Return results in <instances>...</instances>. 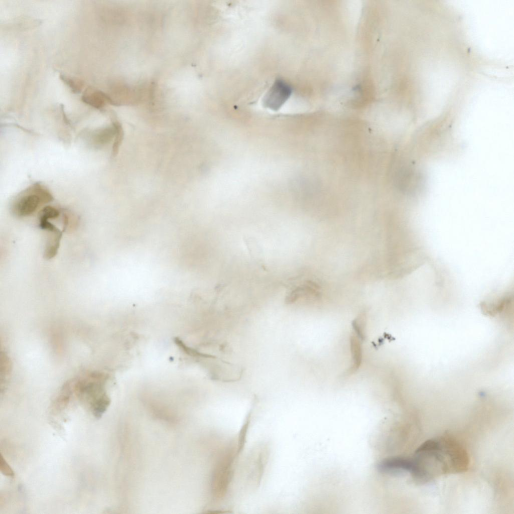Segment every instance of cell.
<instances>
[{"label": "cell", "mask_w": 514, "mask_h": 514, "mask_svg": "<svg viewBox=\"0 0 514 514\" xmlns=\"http://www.w3.org/2000/svg\"><path fill=\"white\" fill-rule=\"evenodd\" d=\"M107 379L104 373L94 371L72 380L73 393L89 406L97 418L101 417L110 403L105 389Z\"/></svg>", "instance_id": "1"}, {"label": "cell", "mask_w": 514, "mask_h": 514, "mask_svg": "<svg viewBox=\"0 0 514 514\" xmlns=\"http://www.w3.org/2000/svg\"><path fill=\"white\" fill-rule=\"evenodd\" d=\"M53 200V197L49 190L43 185L36 183L16 197L11 205V211L17 217L29 216L41 206Z\"/></svg>", "instance_id": "2"}, {"label": "cell", "mask_w": 514, "mask_h": 514, "mask_svg": "<svg viewBox=\"0 0 514 514\" xmlns=\"http://www.w3.org/2000/svg\"><path fill=\"white\" fill-rule=\"evenodd\" d=\"M241 445L233 444L225 450L217 462L214 471L212 490L217 498H221L225 494L233 472V466L237 454L241 449Z\"/></svg>", "instance_id": "3"}, {"label": "cell", "mask_w": 514, "mask_h": 514, "mask_svg": "<svg viewBox=\"0 0 514 514\" xmlns=\"http://www.w3.org/2000/svg\"><path fill=\"white\" fill-rule=\"evenodd\" d=\"M440 441L448 456L451 472L466 471L469 460L465 450L456 441L449 438L442 437Z\"/></svg>", "instance_id": "4"}, {"label": "cell", "mask_w": 514, "mask_h": 514, "mask_svg": "<svg viewBox=\"0 0 514 514\" xmlns=\"http://www.w3.org/2000/svg\"><path fill=\"white\" fill-rule=\"evenodd\" d=\"M292 89L281 79L276 80L263 99L264 106L273 110H278L289 99Z\"/></svg>", "instance_id": "5"}, {"label": "cell", "mask_w": 514, "mask_h": 514, "mask_svg": "<svg viewBox=\"0 0 514 514\" xmlns=\"http://www.w3.org/2000/svg\"><path fill=\"white\" fill-rule=\"evenodd\" d=\"M414 466L413 458L395 457L382 461L378 469L383 472H396L406 471L412 472Z\"/></svg>", "instance_id": "6"}, {"label": "cell", "mask_w": 514, "mask_h": 514, "mask_svg": "<svg viewBox=\"0 0 514 514\" xmlns=\"http://www.w3.org/2000/svg\"><path fill=\"white\" fill-rule=\"evenodd\" d=\"M115 134V130L113 125L106 126L93 130L89 133L87 140L93 147L100 148L109 143Z\"/></svg>", "instance_id": "7"}, {"label": "cell", "mask_w": 514, "mask_h": 514, "mask_svg": "<svg viewBox=\"0 0 514 514\" xmlns=\"http://www.w3.org/2000/svg\"><path fill=\"white\" fill-rule=\"evenodd\" d=\"M81 100L85 104L98 109L102 108L108 103L106 93L92 87L86 88Z\"/></svg>", "instance_id": "8"}, {"label": "cell", "mask_w": 514, "mask_h": 514, "mask_svg": "<svg viewBox=\"0 0 514 514\" xmlns=\"http://www.w3.org/2000/svg\"><path fill=\"white\" fill-rule=\"evenodd\" d=\"M46 231L48 235L44 248V257L47 260H50L58 252L62 232L57 227L52 230Z\"/></svg>", "instance_id": "9"}, {"label": "cell", "mask_w": 514, "mask_h": 514, "mask_svg": "<svg viewBox=\"0 0 514 514\" xmlns=\"http://www.w3.org/2000/svg\"><path fill=\"white\" fill-rule=\"evenodd\" d=\"M350 345L352 364L349 370L350 373H353L358 369L362 362L360 340L354 334H352L350 336Z\"/></svg>", "instance_id": "10"}, {"label": "cell", "mask_w": 514, "mask_h": 514, "mask_svg": "<svg viewBox=\"0 0 514 514\" xmlns=\"http://www.w3.org/2000/svg\"><path fill=\"white\" fill-rule=\"evenodd\" d=\"M354 334L360 340H363L365 337V329L366 325V315L365 312H362L355 318L352 323Z\"/></svg>", "instance_id": "11"}, {"label": "cell", "mask_w": 514, "mask_h": 514, "mask_svg": "<svg viewBox=\"0 0 514 514\" xmlns=\"http://www.w3.org/2000/svg\"><path fill=\"white\" fill-rule=\"evenodd\" d=\"M112 125L115 130L114 141L112 149V156L115 157L118 153L119 147L123 139V130L122 126L118 120L114 117H112Z\"/></svg>", "instance_id": "12"}, {"label": "cell", "mask_w": 514, "mask_h": 514, "mask_svg": "<svg viewBox=\"0 0 514 514\" xmlns=\"http://www.w3.org/2000/svg\"><path fill=\"white\" fill-rule=\"evenodd\" d=\"M60 78L67 85L74 93H79L84 86L83 80L74 78H70L65 75H60Z\"/></svg>", "instance_id": "13"}, {"label": "cell", "mask_w": 514, "mask_h": 514, "mask_svg": "<svg viewBox=\"0 0 514 514\" xmlns=\"http://www.w3.org/2000/svg\"><path fill=\"white\" fill-rule=\"evenodd\" d=\"M60 215L59 211L56 208L51 206H45L40 211L39 220H49L50 219L57 218Z\"/></svg>", "instance_id": "14"}, {"label": "cell", "mask_w": 514, "mask_h": 514, "mask_svg": "<svg viewBox=\"0 0 514 514\" xmlns=\"http://www.w3.org/2000/svg\"><path fill=\"white\" fill-rule=\"evenodd\" d=\"M174 341L176 344L180 347L186 354L197 357H212L213 356L201 353L198 351L194 349L193 348H190L186 346L185 343L179 338H175Z\"/></svg>", "instance_id": "15"}, {"label": "cell", "mask_w": 514, "mask_h": 514, "mask_svg": "<svg viewBox=\"0 0 514 514\" xmlns=\"http://www.w3.org/2000/svg\"><path fill=\"white\" fill-rule=\"evenodd\" d=\"M0 469L2 472L5 475L11 477L14 475L13 469L4 459L2 454L1 455Z\"/></svg>", "instance_id": "16"}]
</instances>
